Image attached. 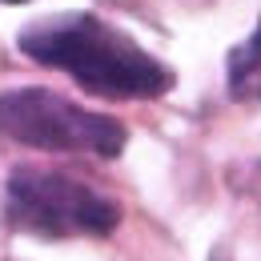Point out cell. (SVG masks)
<instances>
[{
    "instance_id": "3957f363",
    "label": "cell",
    "mask_w": 261,
    "mask_h": 261,
    "mask_svg": "<svg viewBox=\"0 0 261 261\" xmlns=\"http://www.w3.org/2000/svg\"><path fill=\"white\" fill-rule=\"evenodd\" d=\"M8 221L40 241L61 237H109L121 225V205L93 185L57 169H12Z\"/></svg>"
},
{
    "instance_id": "6da1fadb",
    "label": "cell",
    "mask_w": 261,
    "mask_h": 261,
    "mask_svg": "<svg viewBox=\"0 0 261 261\" xmlns=\"http://www.w3.org/2000/svg\"><path fill=\"white\" fill-rule=\"evenodd\" d=\"M20 48L40 65L68 72L97 97H165L173 89V68L93 12H61L29 24L20 33Z\"/></svg>"
},
{
    "instance_id": "5b68a950",
    "label": "cell",
    "mask_w": 261,
    "mask_h": 261,
    "mask_svg": "<svg viewBox=\"0 0 261 261\" xmlns=\"http://www.w3.org/2000/svg\"><path fill=\"white\" fill-rule=\"evenodd\" d=\"M0 4H29V0H0Z\"/></svg>"
},
{
    "instance_id": "277c9868",
    "label": "cell",
    "mask_w": 261,
    "mask_h": 261,
    "mask_svg": "<svg viewBox=\"0 0 261 261\" xmlns=\"http://www.w3.org/2000/svg\"><path fill=\"white\" fill-rule=\"evenodd\" d=\"M257 68H261V24H257V33L249 36L241 48L229 53V85H233V93H237Z\"/></svg>"
},
{
    "instance_id": "7a4b0ae2",
    "label": "cell",
    "mask_w": 261,
    "mask_h": 261,
    "mask_svg": "<svg viewBox=\"0 0 261 261\" xmlns=\"http://www.w3.org/2000/svg\"><path fill=\"white\" fill-rule=\"evenodd\" d=\"M0 133L16 145L48 149V153H97L121 157L129 129L109 117L81 109L76 100L53 89H8L0 93Z\"/></svg>"
}]
</instances>
